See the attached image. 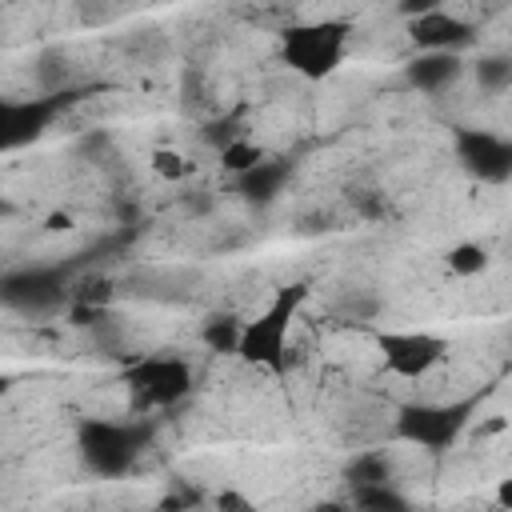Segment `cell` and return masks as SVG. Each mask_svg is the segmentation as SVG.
Masks as SVG:
<instances>
[{"instance_id": "6da1fadb", "label": "cell", "mask_w": 512, "mask_h": 512, "mask_svg": "<svg viewBox=\"0 0 512 512\" xmlns=\"http://www.w3.org/2000/svg\"><path fill=\"white\" fill-rule=\"evenodd\" d=\"M304 300H308V284H284V288H276L272 300L252 320H244L236 356L244 364H252V368H264V372L280 376L288 368V336H292V324H296Z\"/></svg>"}, {"instance_id": "7a4b0ae2", "label": "cell", "mask_w": 512, "mask_h": 512, "mask_svg": "<svg viewBox=\"0 0 512 512\" xmlns=\"http://www.w3.org/2000/svg\"><path fill=\"white\" fill-rule=\"evenodd\" d=\"M348 40H352V24L340 16L292 24L280 32V60L288 72H296L304 80H328L344 64Z\"/></svg>"}, {"instance_id": "3957f363", "label": "cell", "mask_w": 512, "mask_h": 512, "mask_svg": "<svg viewBox=\"0 0 512 512\" xmlns=\"http://www.w3.org/2000/svg\"><path fill=\"white\" fill-rule=\"evenodd\" d=\"M124 380L132 384L144 408H176L180 400L192 396V368L180 356H160V352L140 356L124 368Z\"/></svg>"}, {"instance_id": "277c9868", "label": "cell", "mask_w": 512, "mask_h": 512, "mask_svg": "<svg viewBox=\"0 0 512 512\" xmlns=\"http://www.w3.org/2000/svg\"><path fill=\"white\" fill-rule=\"evenodd\" d=\"M472 400L456 404H404L396 412V436L424 448V452H444L468 424Z\"/></svg>"}, {"instance_id": "5b68a950", "label": "cell", "mask_w": 512, "mask_h": 512, "mask_svg": "<svg viewBox=\"0 0 512 512\" xmlns=\"http://www.w3.org/2000/svg\"><path fill=\"white\" fill-rule=\"evenodd\" d=\"M376 352L392 376L420 380L448 356V340L420 328H388V332H376Z\"/></svg>"}, {"instance_id": "8992f818", "label": "cell", "mask_w": 512, "mask_h": 512, "mask_svg": "<svg viewBox=\"0 0 512 512\" xmlns=\"http://www.w3.org/2000/svg\"><path fill=\"white\" fill-rule=\"evenodd\" d=\"M76 444H80V456L88 460L92 472L120 476V472H128V464L140 448V432H132L124 424H112V420H84Z\"/></svg>"}, {"instance_id": "52a82bcc", "label": "cell", "mask_w": 512, "mask_h": 512, "mask_svg": "<svg viewBox=\"0 0 512 512\" xmlns=\"http://www.w3.org/2000/svg\"><path fill=\"white\" fill-rule=\"evenodd\" d=\"M456 160L480 184H504V180H512V140H504L496 132L460 128L456 132Z\"/></svg>"}, {"instance_id": "ba28073f", "label": "cell", "mask_w": 512, "mask_h": 512, "mask_svg": "<svg viewBox=\"0 0 512 512\" xmlns=\"http://www.w3.org/2000/svg\"><path fill=\"white\" fill-rule=\"evenodd\" d=\"M64 92H48V96H32V100H4L0 104V132H4V148H20L28 140H36L52 116L60 112Z\"/></svg>"}, {"instance_id": "9c48e42d", "label": "cell", "mask_w": 512, "mask_h": 512, "mask_svg": "<svg viewBox=\"0 0 512 512\" xmlns=\"http://www.w3.org/2000/svg\"><path fill=\"white\" fill-rule=\"evenodd\" d=\"M408 40L420 52H464L476 40V32L464 16L436 8V12H424V16L408 20Z\"/></svg>"}, {"instance_id": "30bf717a", "label": "cell", "mask_w": 512, "mask_h": 512, "mask_svg": "<svg viewBox=\"0 0 512 512\" xmlns=\"http://www.w3.org/2000/svg\"><path fill=\"white\" fill-rule=\"evenodd\" d=\"M4 300L8 308H20V312H52L64 304V280L48 268L12 272L4 280Z\"/></svg>"}, {"instance_id": "8fae6325", "label": "cell", "mask_w": 512, "mask_h": 512, "mask_svg": "<svg viewBox=\"0 0 512 512\" xmlns=\"http://www.w3.org/2000/svg\"><path fill=\"white\" fill-rule=\"evenodd\" d=\"M460 72H464L460 52H416V56L404 64V80H408L416 92H440V88L456 84Z\"/></svg>"}, {"instance_id": "7c38bea8", "label": "cell", "mask_w": 512, "mask_h": 512, "mask_svg": "<svg viewBox=\"0 0 512 512\" xmlns=\"http://www.w3.org/2000/svg\"><path fill=\"white\" fill-rule=\"evenodd\" d=\"M284 180H288V164L268 156V160H260L252 172L236 176V188H240V196H244V200H252V204H268V200H276V196H280Z\"/></svg>"}, {"instance_id": "4fadbf2b", "label": "cell", "mask_w": 512, "mask_h": 512, "mask_svg": "<svg viewBox=\"0 0 512 512\" xmlns=\"http://www.w3.org/2000/svg\"><path fill=\"white\" fill-rule=\"evenodd\" d=\"M488 248L480 240H460L444 252V268L456 276V280H472V276H484L488 272Z\"/></svg>"}, {"instance_id": "5bb4252c", "label": "cell", "mask_w": 512, "mask_h": 512, "mask_svg": "<svg viewBox=\"0 0 512 512\" xmlns=\"http://www.w3.org/2000/svg\"><path fill=\"white\" fill-rule=\"evenodd\" d=\"M240 332H244V320H240V316H212V320H204L200 340H204L208 352L236 356V348H240Z\"/></svg>"}, {"instance_id": "9a60e30c", "label": "cell", "mask_w": 512, "mask_h": 512, "mask_svg": "<svg viewBox=\"0 0 512 512\" xmlns=\"http://www.w3.org/2000/svg\"><path fill=\"white\" fill-rule=\"evenodd\" d=\"M472 80L480 92H508L512 88V56H500V52H488L472 64Z\"/></svg>"}, {"instance_id": "2e32d148", "label": "cell", "mask_w": 512, "mask_h": 512, "mask_svg": "<svg viewBox=\"0 0 512 512\" xmlns=\"http://www.w3.org/2000/svg\"><path fill=\"white\" fill-rule=\"evenodd\" d=\"M344 476H348L352 488H360V484H388L392 480V460H388V452H360V456L348 460Z\"/></svg>"}, {"instance_id": "e0dca14e", "label": "cell", "mask_w": 512, "mask_h": 512, "mask_svg": "<svg viewBox=\"0 0 512 512\" xmlns=\"http://www.w3.org/2000/svg\"><path fill=\"white\" fill-rule=\"evenodd\" d=\"M216 156H220V168H224L228 176H244V172H252L260 160H268V152H264L260 144H252L248 136H240V140L224 144Z\"/></svg>"}, {"instance_id": "ac0fdd59", "label": "cell", "mask_w": 512, "mask_h": 512, "mask_svg": "<svg viewBox=\"0 0 512 512\" xmlns=\"http://www.w3.org/2000/svg\"><path fill=\"white\" fill-rule=\"evenodd\" d=\"M352 504L356 508H388V512H400L408 500L388 480V484H360V488H352Z\"/></svg>"}, {"instance_id": "d6986e66", "label": "cell", "mask_w": 512, "mask_h": 512, "mask_svg": "<svg viewBox=\"0 0 512 512\" xmlns=\"http://www.w3.org/2000/svg\"><path fill=\"white\" fill-rule=\"evenodd\" d=\"M148 164H152V172H156L160 180H172V184L188 176V160H184V156H180L176 148H156Z\"/></svg>"}, {"instance_id": "ffe728a7", "label": "cell", "mask_w": 512, "mask_h": 512, "mask_svg": "<svg viewBox=\"0 0 512 512\" xmlns=\"http://www.w3.org/2000/svg\"><path fill=\"white\" fill-rule=\"evenodd\" d=\"M68 300H84V304H104V308H108V300H112V284H108V280H84L80 288L68 292Z\"/></svg>"}, {"instance_id": "44dd1931", "label": "cell", "mask_w": 512, "mask_h": 512, "mask_svg": "<svg viewBox=\"0 0 512 512\" xmlns=\"http://www.w3.org/2000/svg\"><path fill=\"white\" fill-rule=\"evenodd\" d=\"M36 76H40V84H44L48 92H64L60 84H64V76H68V64H60L56 56H44V60L36 64Z\"/></svg>"}, {"instance_id": "7402d4cb", "label": "cell", "mask_w": 512, "mask_h": 512, "mask_svg": "<svg viewBox=\"0 0 512 512\" xmlns=\"http://www.w3.org/2000/svg\"><path fill=\"white\" fill-rule=\"evenodd\" d=\"M244 132L236 128V120H216V124H208V132H204V140H212L216 144V152L224 148V144H232V140H240Z\"/></svg>"}, {"instance_id": "603a6c76", "label": "cell", "mask_w": 512, "mask_h": 512, "mask_svg": "<svg viewBox=\"0 0 512 512\" xmlns=\"http://www.w3.org/2000/svg\"><path fill=\"white\" fill-rule=\"evenodd\" d=\"M436 8H444V0H396V12H400L404 20H416V16L436 12Z\"/></svg>"}, {"instance_id": "cb8c5ba5", "label": "cell", "mask_w": 512, "mask_h": 512, "mask_svg": "<svg viewBox=\"0 0 512 512\" xmlns=\"http://www.w3.org/2000/svg\"><path fill=\"white\" fill-rule=\"evenodd\" d=\"M72 228V212H48L44 216V232H68Z\"/></svg>"}, {"instance_id": "d4e9b609", "label": "cell", "mask_w": 512, "mask_h": 512, "mask_svg": "<svg viewBox=\"0 0 512 512\" xmlns=\"http://www.w3.org/2000/svg\"><path fill=\"white\" fill-rule=\"evenodd\" d=\"M496 504H500V508H508V512H512V476H504V480H500V484H496Z\"/></svg>"}, {"instance_id": "484cf974", "label": "cell", "mask_w": 512, "mask_h": 512, "mask_svg": "<svg viewBox=\"0 0 512 512\" xmlns=\"http://www.w3.org/2000/svg\"><path fill=\"white\" fill-rule=\"evenodd\" d=\"M216 508H248V500L236 496V492H220V496H216Z\"/></svg>"}, {"instance_id": "4316f807", "label": "cell", "mask_w": 512, "mask_h": 512, "mask_svg": "<svg viewBox=\"0 0 512 512\" xmlns=\"http://www.w3.org/2000/svg\"><path fill=\"white\" fill-rule=\"evenodd\" d=\"M500 428H508V420H488V424L476 428V436H492V432H500Z\"/></svg>"}, {"instance_id": "83f0119b", "label": "cell", "mask_w": 512, "mask_h": 512, "mask_svg": "<svg viewBox=\"0 0 512 512\" xmlns=\"http://www.w3.org/2000/svg\"><path fill=\"white\" fill-rule=\"evenodd\" d=\"M508 56H512V52H508Z\"/></svg>"}]
</instances>
